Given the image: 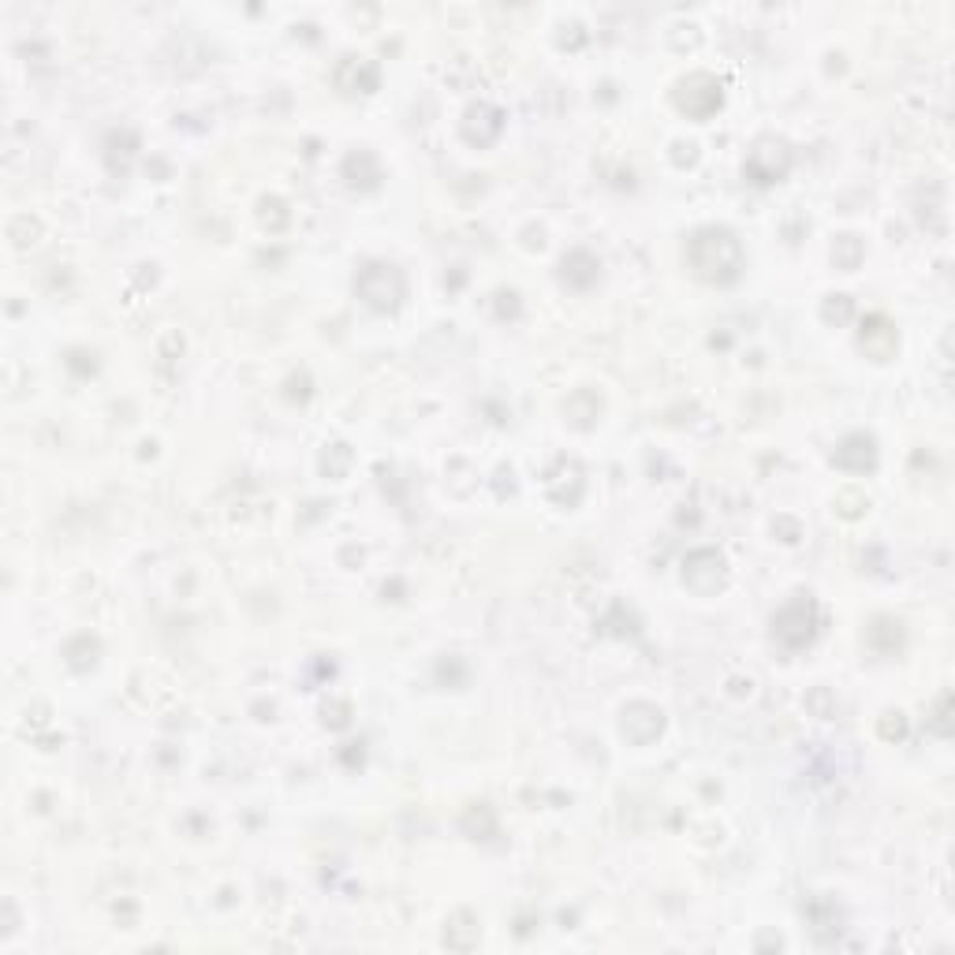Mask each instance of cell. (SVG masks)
<instances>
[{"label":"cell","instance_id":"cell-5","mask_svg":"<svg viewBox=\"0 0 955 955\" xmlns=\"http://www.w3.org/2000/svg\"><path fill=\"white\" fill-rule=\"evenodd\" d=\"M676 101L690 116H710L713 109L721 105V87H716L710 75H690V79L679 82Z\"/></svg>","mask_w":955,"mask_h":955},{"label":"cell","instance_id":"cell-3","mask_svg":"<svg viewBox=\"0 0 955 955\" xmlns=\"http://www.w3.org/2000/svg\"><path fill=\"white\" fill-rule=\"evenodd\" d=\"M358 295L366 298V303L373 306V310H392V306L404 298V277H399L392 266H366L362 272H358L355 280Z\"/></svg>","mask_w":955,"mask_h":955},{"label":"cell","instance_id":"cell-4","mask_svg":"<svg viewBox=\"0 0 955 955\" xmlns=\"http://www.w3.org/2000/svg\"><path fill=\"white\" fill-rule=\"evenodd\" d=\"M791 168V150L788 142L780 139H762L747 157V173L757 179V183H773Z\"/></svg>","mask_w":955,"mask_h":955},{"label":"cell","instance_id":"cell-2","mask_svg":"<svg viewBox=\"0 0 955 955\" xmlns=\"http://www.w3.org/2000/svg\"><path fill=\"white\" fill-rule=\"evenodd\" d=\"M814 627H817V609L806 594L791 597L773 620V631L784 646H806L810 638H814Z\"/></svg>","mask_w":955,"mask_h":955},{"label":"cell","instance_id":"cell-7","mask_svg":"<svg viewBox=\"0 0 955 955\" xmlns=\"http://www.w3.org/2000/svg\"><path fill=\"white\" fill-rule=\"evenodd\" d=\"M836 463L848 467V471H869V467L877 463L874 441H869L866 433H855V437H848V441H843V448H836Z\"/></svg>","mask_w":955,"mask_h":955},{"label":"cell","instance_id":"cell-1","mask_svg":"<svg viewBox=\"0 0 955 955\" xmlns=\"http://www.w3.org/2000/svg\"><path fill=\"white\" fill-rule=\"evenodd\" d=\"M690 269L710 284H731L743 269V246L728 228H698L687 243Z\"/></svg>","mask_w":955,"mask_h":955},{"label":"cell","instance_id":"cell-8","mask_svg":"<svg viewBox=\"0 0 955 955\" xmlns=\"http://www.w3.org/2000/svg\"><path fill=\"white\" fill-rule=\"evenodd\" d=\"M863 347L874 358H889L895 347V329L884 318H869L863 326Z\"/></svg>","mask_w":955,"mask_h":955},{"label":"cell","instance_id":"cell-6","mask_svg":"<svg viewBox=\"0 0 955 955\" xmlns=\"http://www.w3.org/2000/svg\"><path fill=\"white\" fill-rule=\"evenodd\" d=\"M684 578H687L690 590L710 594V590H716V586H721V578H724V560L716 557L713 549L690 552L687 564H684Z\"/></svg>","mask_w":955,"mask_h":955}]
</instances>
